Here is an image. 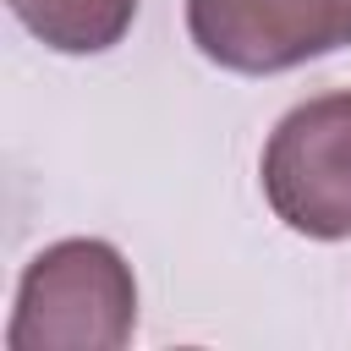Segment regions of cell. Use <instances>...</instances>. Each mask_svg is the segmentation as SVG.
<instances>
[{"label":"cell","mask_w":351,"mask_h":351,"mask_svg":"<svg viewBox=\"0 0 351 351\" xmlns=\"http://www.w3.org/2000/svg\"><path fill=\"white\" fill-rule=\"evenodd\" d=\"M137 324V280L110 241L44 247L16 291L11 351H121Z\"/></svg>","instance_id":"1"},{"label":"cell","mask_w":351,"mask_h":351,"mask_svg":"<svg viewBox=\"0 0 351 351\" xmlns=\"http://www.w3.org/2000/svg\"><path fill=\"white\" fill-rule=\"evenodd\" d=\"M263 197L313 241L351 236V93H318L274 126L263 148Z\"/></svg>","instance_id":"2"},{"label":"cell","mask_w":351,"mask_h":351,"mask_svg":"<svg viewBox=\"0 0 351 351\" xmlns=\"http://www.w3.org/2000/svg\"><path fill=\"white\" fill-rule=\"evenodd\" d=\"M192 44L225 71H291L351 44V0H186Z\"/></svg>","instance_id":"3"},{"label":"cell","mask_w":351,"mask_h":351,"mask_svg":"<svg viewBox=\"0 0 351 351\" xmlns=\"http://www.w3.org/2000/svg\"><path fill=\"white\" fill-rule=\"evenodd\" d=\"M16 22L60 55H99L121 44L137 16V0H5Z\"/></svg>","instance_id":"4"}]
</instances>
